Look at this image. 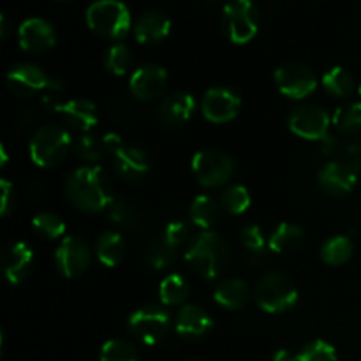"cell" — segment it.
Masks as SVG:
<instances>
[{
    "label": "cell",
    "mask_w": 361,
    "mask_h": 361,
    "mask_svg": "<svg viewBox=\"0 0 361 361\" xmlns=\"http://www.w3.org/2000/svg\"><path fill=\"white\" fill-rule=\"evenodd\" d=\"M240 242L249 254L250 263L257 264L267 257V238L259 226L247 224L240 231Z\"/></svg>",
    "instance_id": "obj_28"
},
{
    "label": "cell",
    "mask_w": 361,
    "mask_h": 361,
    "mask_svg": "<svg viewBox=\"0 0 361 361\" xmlns=\"http://www.w3.org/2000/svg\"><path fill=\"white\" fill-rule=\"evenodd\" d=\"M6 161H7V154H6V148H4V145H2V166L6 164Z\"/></svg>",
    "instance_id": "obj_46"
},
{
    "label": "cell",
    "mask_w": 361,
    "mask_h": 361,
    "mask_svg": "<svg viewBox=\"0 0 361 361\" xmlns=\"http://www.w3.org/2000/svg\"><path fill=\"white\" fill-rule=\"evenodd\" d=\"M185 259L204 281H214L224 274L229 264L228 243L217 233L203 231L187 247Z\"/></svg>",
    "instance_id": "obj_2"
},
{
    "label": "cell",
    "mask_w": 361,
    "mask_h": 361,
    "mask_svg": "<svg viewBox=\"0 0 361 361\" xmlns=\"http://www.w3.org/2000/svg\"><path fill=\"white\" fill-rule=\"evenodd\" d=\"M214 326V319L204 309L197 305H183L176 314L175 330L185 341L203 338Z\"/></svg>",
    "instance_id": "obj_16"
},
{
    "label": "cell",
    "mask_w": 361,
    "mask_h": 361,
    "mask_svg": "<svg viewBox=\"0 0 361 361\" xmlns=\"http://www.w3.org/2000/svg\"><path fill=\"white\" fill-rule=\"evenodd\" d=\"M59 111L62 113L67 126L81 130V133H88L99 122L97 108H95L94 102L87 101V99H73L69 102H63Z\"/></svg>",
    "instance_id": "obj_22"
},
{
    "label": "cell",
    "mask_w": 361,
    "mask_h": 361,
    "mask_svg": "<svg viewBox=\"0 0 361 361\" xmlns=\"http://www.w3.org/2000/svg\"><path fill=\"white\" fill-rule=\"evenodd\" d=\"M168 85V71L155 63L137 67L129 81V88L140 101H152L164 92Z\"/></svg>",
    "instance_id": "obj_14"
},
{
    "label": "cell",
    "mask_w": 361,
    "mask_h": 361,
    "mask_svg": "<svg viewBox=\"0 0 361 361\" xmlns=\"http://www.w3.org/2000/svg\"><path fill=\"white\" fill-rule=\"evenodd\" d=\"M341 152V143L335 140L334 136H326L323 140V154L331 157V155H337Z\"/></svg>",
    "instance_id": "obj_43"
},
{
    "label": "cell",
    "mask_w": 361,
    "mask_h": 361,
    "mask_svg": "<svg viewBox=\"0 0 361 361\" xmlns=\"http://www.w3.org/2000/svg\"><path fill=\"white\" fill-rule=\"evenodd\" d=\"M176 250L175 247L169 245L164 238H159L155 242H152V245L147 250V263L152 270L162 271L168 270L175 264L176 261Z\"/></svg>",
    "instance_id": "obj_32"
},
{
    "label": "cell",
    "mask_w": 361,
    "mask_h": 361,
    "mask_svg": "<svg viewBox=\"0 0 361 361\" xmlns=\"http://www.w3.org/2000/svg\"><path fill=\"white\" fill-rule=\"evenodd\" d=\"M101 361H140V353L130 342L113 338L102 345Z\"/></svg>",
    "instance_id": "obj_34"
},
{
    "label": "cell",
    "mask_w": 361,
    "mask_h": 361,
    "mask_svg": "<svg viewBox=\"0 0 361 361\" xmlns=\"http://www.w3.org/2000/svg\"><path fill=\"white\" fill-rule=\"evenodd\" d=\"M319 185L323 187L324 192L330 196H348L356 183V173L353 171L351 166L342 164V162H330L323 166L317 173Z\"/></svg>",
    "instance_id": "obj_18"
},
{
    "label": "cell",
    "mask_w": 361,
    "mask_h": 361,
    "mask_svg": "<svg viewBox=\"0 0 361 361\" xmlns=\"http://www.w3.org/2000/svg\"><path fill=\"white\" fill-rule=\"evenodd\" d=\"M95 254L104 267H116L126 256V242H123L122 235L116 231L102 233L95 243Z\"/></svg>",
    "instance_id": "obj_24"
},
{
    "label": "cell",
    "mask_w": 361,
    "mask_h": 361,
    "mask_svg": "<svg viewBox=\"0 0 361 361\" xmlns=\"http://www.w3.org/2000/svg\"><path fill=\"white\" fill-rule=\"evenodd\" d=\"M303 236L305 235H303V229L300 226L291 224V222H282L271 233L268 247L275 254L293 252V250H296L303 243Z\"/></svg>",
    "instance_id": "obj_25"
},
{
    "label": "cell",
    "mask_w": 361,
    "mask_h": 361,
    "mask_svg": "<svg viewBox=\"0 0 361 361\" xmlns=\"http://www.w3.org/2000/svg\"><path fill=\"white\" fill-rule=\"evenodd\" d=\"M162 238L169 243L175 249H180L183 243L189 238V226L183 221H173L166 226L164 233H162Z\"/></svg>",
    "instance_id": "obj_40"
},
{
    "label": "cell",
    "mask_w": 361,
    "mask_h": 361,
    "mask_svg": "<svg viewBox=\"0 0 361 361\" xmlns=\"http://www.w3.org/2000/svg\"><path fill=\"white\" fill-rule=\"evenodd\" d=\"M275 83L286 97L303 99L316 90L317 78L303 63H286L275 71Z\"/></svg>",
    "instance_id": "obj_10"
},
{
    "label": "cell",
    "mask_w": 361,
    "mask_h": 361,
    "mask_svg": "<svg viewBox=\"0 0 361 361\" xmlns=\"http://www.w3.org/2000/svg\"><path fill=\"white\" fill-rule=\"evenodd\" d=\"M102 143H104L106 154H111V155H115L120 148L126 147V143H123L122 137L115 133L104 134V136H102Z\"/></svg>",
    "instance_id": "obj_41"
},
{
    "label": "cell",
    "mask_w": 361,
    "mask_h": 361,
    "mask_svg": "<svg viewBox=\"0 0 361 361\" xmlns=\"http://www.w3.org/2000/svg\"><path fill=\"white\" fill-rule=\"evenodd\" d=\"M189 281L180 274H169L168 277L161 282V288H159L161 302L168 307L182 305V303L189 298Z\"/></svg>",
    "instance_id": "obj_27"
},
{
    "label": "cell",
    "mask_w": 361,
    "mask_h": 361,
    "mask_svg": "<svg viewBox=\"0 0 361 361\" xmlns=\"http://www.w3.org/2000/svg\"><path fill=\"white\" fill-rule=\"evenodd\" d=\"M130 62H133V55H130V49L126 44L111 46L106 53L104 66L115 76H123L129 71Z\"/></svg>",
    "instance_id": "obj_36"
},
{
    "label": "cell",
    "mask_w": 361,
    "mask_h": 361,
    "mask_svg": "<svg viewBox=\"0 0 361 361\" xmlns=\"http://www.w3.org/2000/svg\"><path fill=\"white\" fill-rule=\"evenodd\" d=\"M34 263V252L23 242H13L4 249L2 268L4 275L11 284H20L30 274Z\"/></svg>",
    "instance_id": "obj_17"
},
{
    "label": "cell",
    "mask_w": 361,
    "mask_h": 361,
    "mask_svg": "<svg viewBox=\"0 0 361 361\" xmlns=\"http://www.w3.org/2000/svg\"><path fill=\"white\" fill-rule=\"evenodd\" d=\"M7 85L11 92L20 97H30L42 90H60V83L49 78L41 67L34 63H18L7 73Z\"/></svg>",
    "instance_id": "obj_9"
},
{
    "label": "cell",
    "mask_w": 361,
    "mask_h": 361,
    "mask_svg": "<svg viewBox=\"0 0 361 361\" xmlns=\"http://www.w3.org/2000/svg\"><path fill=\"white\" fill-rule=\"evenodd\" d=\"M14 207V189L9 180H2V215H7Z\"/></svg>",
    "instance_id": "obj_42"
},
{
    "label": "cell",
    "mask_w": 361,
    "mask_h": 361,
    "mask_svg": "<svg viewBox=\"0 0 361 361\" xmlns=\"http://www.w3.org/2000/svg\"><path fill=\"white\" fill-rule=\"evenodd\" d=\"M360 95H361V87H360Z\"/></svg>",
    "instance_id": "obj_49"
},
{
    "label": "cell",
    "mask_w": 361,
    "mask_h": 361,
    "mask_svg": "<svg viewBox=\"0 0 361 361\" xmlns=\"http://www.w3.org/2000/svg\"><path fill=\"white\" fill-rule=\"evenodd\" d=\"M108 217L113 224L127 229V231H134L140 226V215H137L136 208L122 197H115L111 201V204L108 207Z\"/></svg>",
    "instance_id": "obj_31"
},
{
    "label": "cell",
    "mask_w": 361,
    "mask_h": 361,
    "mask_svg": "<svg viewBox=\"0 0 361 361\" xmlns=\"http://www.w3.org/2000/svg\"><path fill=\"white\" fill-rule=\"evenodd\" d=\"M7 35V20L6 16H2V37H6Z\"/></svg>",
    "instance_id": "obj_45"
},
{
    "label": "cell",
    "mask_w": 361,
    "mask_h": 361,
    "mask_svg": "<svg viewBox=\"0 0 361 361\" xmlns=\"http://www.w3.org/2000/svg\"><path fill=\"white\" fill-rule=\"evenodd\" d=\"M192 171L203 187L217 189L226 185L235 175V162L224 152L215 148L200 150L192 159Z\"/></svg>",
    "instance_id": "obj_7"
},
{
    "label": "cell",
    "mask_w": 361,
    "mask_h": 361,
    "mask_svg": "<svg viewBox=\"0 0 361 361\" xmlns=\"http://www.w3.org/2000/svg\"><path fill=\"white\" fill-rule=\"evenodd\" d=\"M242 101L233 88L214 87L204 94L201 101V111L204 118L214 123H226L238 115Z\"/></svg>",
    "instance_id": "obj_13"
},
{
    "label": "cell",
    "mask_w": 361,
    "mask_h": 361,
    "mask_svg": "<svg viewBox=\"0 0 361 361\" xmlns=\"http://www.w3.org/2000/svg\"><path fill=\"white\" fill-rule=\"evenodd\" d=\"M219 214H221V210H219L217 201L207 194L197 196L190 204V221L204 231H210L217 224Z\"/></svg>",
    "instance_id": "obj_26"
},
{
    "label": "cell",
    "mask_w": 361,
    "mask_h": 361,
    "mask_svg": "<svg viewBox=\"0 0 361 361\" xmlns=\"http://www.w3.org/2000/svg\"><path fill=\"white\" fill-rule=\"evenodd\" d=\"M289 129L303 140H324L330 129V116L321 106H300L289 115Z\"/></svg>",
    "instance_id": "obj_11"
},
{
    "label": "cell",
    "mask_w": 361,
    "mask_h": 361,
    "mask_svg": "<svg viewBox=\"0 0 361 361\" xmlns=\"http://www.w3.org/2000/svg\"><path fill=\"white\" fill-rule=\"evenodd\" d=\"M203 2H207V4H214V2H219V0H203Z\"/></svg>",
    "instance_id": "obj_47"
},
{
    "label": "cell",
    "mask_w": 361,
    "mask_h": 361,
    "mask_svg": "<svg viewBox=\"0 0 361 361\" xmlns=\"http://www.w3.org/2000/svg\"><path fill=\"white\" fill-rule=\"evenodd\" d=\"M323 87L334 97L345 99L355 90V78L342 67H334L323 76Z\"/></svg>",
    "instance_id": "obj_30"
},
{
    "label": "cell",
    "mask_w": 361,
    "mask_h": 361,
    "mask_svg": "<svg viewBox=\"0 0 361 361\" xmlns=\"http://www.w3.org/2000/svg\"><path fill=\"white\" fill-rule=\"evenodd\" d=\"M194 109H196V101H194L192 94L173 92L159 106V118L166 126H182L194 115Z\"/></svg>",
    "instance_id": "obj_21"
},
{
    "label": "cell",
    "mask_w": 361,
    "mask_h": 361,
    "mask_svg": "<svg viewBox=\"0 0 361 361\" xmlns=\"http://www.w3.org/2000/svg\"><path fill=\"white\" fill-rule=\"evenodd\" d=\"M88 27L106 39H123L130 30V13L120 0H97L87 11Z\"/></svg>",
    "instance_id": "obj_3"
},
{
    "label": "cell",
    "mask_w": 361,
    "mask_h": 361,
    "mask_svg": "<svg viewBox=\"0 0 361 361\" xmlns=\"http://www.w3.org/2000/svg\"><path fill=\"white\" fill-rule=\"evenodd\" d=\"M256 302L264 312H288L298 302V289L289 275L282 271H270L257 284Z\"/></svg>",
    "instance_id": "obj_4"
},
{
    "label": "cell",
    "mask_w": 361,
    "mask_h": 361,
    "mask_svg": "<svg viewBox=\"0 0 361 361\" xmlns=\"http://www.w3.org/2000/svg\"><path fill=\"white\" fill-rule=\"evenodd\" d=\"M222 204L233 215H240L250 207V194L243 185H229L222 192Z\"/></svg>",
    "instance_id": "obj_37"
},
{
    "label": "cell",
    "mask_w": 361,
    "mask_h": 361,
    "mask_svg": "<svg viewBox=\"0 0 361 361\" xmlns=\"http://www.w3.org/2000/svg\"><path fill=\"white\" fill-rule=\"evenodd\" d=\"M18 39H20V44L25 51L42 53L55 46L56 34L51 23H48L46 20H42V18H30V20H25L20 25Z\"/></svg>",
    "instance_id": "obj_15"
},
{
    "label": "cell",
    "mask_w": 361,
    "mask_h": 361,
    "mask_svg": "<svg viewBox=\"0 0 361 361\" xmlns=\"http://www.w3.org/2000/svg\"><path fill=\"white\" fill-rule=\"evenodd\" d=\"M73 140L63 127L49 123L41 127L30 141V157L41 168L60 164L69 154Z\"/></svg>",
    "instance_id": "obj_5"
},
{
    "label": "cell",
    "mask_w": 361,
    "mask_h": 361,
    "mask_svg": "<svg viewBox=\"0 0 361 361\" xmlns=\"http://www.w3.org/2000/svg\"><path fill=\"white\" fill-rule=\"evenodd\" d=\"M296 361H337V351L326 341H312L296 355Z\"/></svg>",
    "instance_id": "obj_38"
},
{
    "label": "cell",
    "mask_w": 361,
    "mask_h": 361,
    "mask_svg": "<svg viewBox=\"0 0 361 361\" xmlns=\"http://www.w3.org/2000/svg\"><path fill=\"white\" fill-rule=\"evenodd\" d=\"M171 32V21L161 11H147L134 23V35L141 44H155Z\"/></svg>",
    "instance_id": "obj_20"
},
{
    "label": "cell",
    "mask_w": 361,
    "mask_h": 361,
    "mask_svg": "<svg viewBox=\"0 0 361 361\" xmlns=\"http://www.w3.org/2000/svg\"><path fill=\"white\" fill-rule=\"evenodd\" d=\"M190 361H200V360H190Z\"/></svg>",
    "instance_id": "obj_48"
},
{
    "label": "cell",
    "mask_w": 361,
    "mask_h": 361,
    "mask_svg": "<svg viewBox=\"0 0 361 361\" xmlns=\"http://www.w3.org/2000/svg\"><path fill=\"white\" fill-rule=\"evenodd\" d=\"M274 361H296V355L286 351V349H281V351H277V355L274 356Z\"/></svg>",
    "instance_id": "obj_44"
},
{
    "label": "cell",
    "mask_w": 361,
    "mask_h": 361,
    "mask_svg": "<svg viewBox=\"0 0 361 361\" xmlns=\"http://www.w3.org/2000/svg\"><path fill=\"white\" fill-rule=\"evenodd\" d=\"M222 25L235 44L252 41L259 28V11L252 0H231L222 9Z\"/></svg>",
    "instance_id": "obj_6"
},
{
    "label": "cell",
    "mask_w": 361,
    "mask_h": 361,
    "mask_svg": "<svg viewBox=\"0 0 361 361\" xmlns=\"http://www.w3.org/2000/svg\"><path fill=\"white\" fill-rule=\"evenodd\" d=\"M249 286L242 279H226L215 288L214 298L221 307L228 310H240L249 302Z\"/></svg>",
    "instance_id": "obj_23"
},
{
    "label": "cell",
    "mask_w": 361,
    "mask_h": 361,
    "mask_svg": "<svg viewBox=\"0 0 361 361\" xmlns=\"http://www.w3.org/2000/svg\"><path fill=\"white\" fill-rule=\"evenodd\" d=\"M353 250H355V245L348 236H334L321 247V259L331 267H338L351 259Z\"/></svg>",
    "instance_id": "obj_29"
},
{
    "label": "cell",
    "mask_w": 361,
    "mask_h": 361,
    "mask_svg": "<svg viewBox=\"0 0 361 361\" xmlns=\"http://www.w3.org/2000/svg\"><path fill=\"white\" fill-rule=\"evenodd\" d=\"M129 331L147 345L161 342L171 326V316L166 309L157 305H147L134 310L127 319Z\"/></svg>",
    "instance_id": "obj_8"
},
{
    "label": "cell",
    "mask_w": 361,
    "mask_h": 361,
    "mask_svg": "<svg viewBox=\"0 0 361 361\" xmlns=\"http://www.w3.org/2000/svg\"><path fill=\"white\" fill-rule=\"evenodd\" d=\"M334 126L342 134H355L361 130V102H351L338 108L334 115Z\"/></svg>",
    "instance_id": "obj_33"
},
{
    "label": "cell",
    "mask_w": 361,
    "mask_h": 361,
    "mask_svg": "<svg viewBox=\"0 0 361 361\" xmlns=\"http://www.w3.org/2000/svg\"><path fill=\"white\" fill-rule=\"evenodd\" d=\"M32 228L39 236H44L48 240H56L66 233L63 221L51 212H41V214L35 215L34 221H32Z\"/></svg>",
    "instance_id": "obj_35"
},
{
    "label": "cell",
    "mask_w": 361,
    "mask_h": 361,
    "mask_svg": "<svg viewBox=\"0 0 361 361\" xmlns=\"http://www.w3.org/2000/svg\"><path fill=\"white\" fill-rule=\"evenodd\" d=\"M74 152H76V155L81 159V161H87V162L101 161L106 154L102 137L99 140L97 136H92V134H85V136H81L80 140H78L76 147H74Z\"/></svg>",
    "instance_id": "obj_39"
},
{
    "label": "cell",
    "mask_w": 361,
    "mask_h": 361,
    "mask_svg": "<svg viewBox=\"0 0 361 361\" xmlns=\"http://www.w3.org/2000/svg\"><path fill=\"white\" fill-rule=\"evenodd\" d=\"M113 166L120 178L127 182H137L143 178L148 171V157L141 148L126 145L113 155Z\"/></svg>",
    "instance_id": "obj_19"
},
{
    "label": "cell",
    "mask_w": 361,
    "mask_h": 361,
    "mask_svg": "<svg viewBox=\"0 0 361 361\" xmlns=\"http://www.w3.org/2000/svg\"><path fill=\"white\" fill-rule=\"evenodd\" d=\"M67 197L81 212L97 214L108 210L113 197L108 175L99 166H83L74 169L66 183Z\"/></svg>",
    "instance_id": "obj_1"
},
{
    "label": "cell",
    "mask_w": 361,
    "mask_h": 361,
    "mask_svg": "<svg viewBox=\"0 0 361 361\" xmlns=\"http://www.w3.org/2000/svg\"><path fill=\"white\" fill-rule=\"evenodd\" d=\"M90 247L80 236H67L55 252V263L60 274L67 279L80 277L90 267Z\"/></svg>",
    "instance_id": "obj_12"
}]
</instances>
